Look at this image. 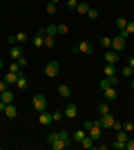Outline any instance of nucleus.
<instances>
[{"label":"nucleus","mask_w":134,"mask_h":150,"mask_svg":"<svg viewBox=\"0 0 134 150\" xmlns=\"http://www.w3.org/2000/svg\"><path fill=\"white\" fill-rule=\"evenodd\" d=\"M47 144H49L51 150H67L69 148V134L65 130H58V132H51L47 137Z\"/></svg>","instance_id":"nucleus-1"},{"label":"nucleus","mask_w":134,"mask_h":150,"mask_svg":"<svg viewBox=\"0 0 134 150\" xmlns=\"http://www.w3.org/2000/svg\"><path fill=\"white\" fill-rule=\"evenodd\" d=\"M83 128H85V132H87V134L94 139V141H101V137H103V128H101V123H98V121H85Z\"/></svg>","instance_id":"nucleus-2"},{"label":"nucleus","mask_w":134,"mask_h":150,"mask_svg":"<svg viewBox=\"0 0 134 150\" xmlns=\"http://www.w3.org/2000/svg\"><path fill=\"white\" fill-rule=\"evenodd\" d=\"M130 139V132H125L121 128V130H116V139H114V144L109 146V148H114V150H123L125 148V141Z\"/></svg>","instance_id":"nucleus-3"},{"label":"nucleus","mask_w":134,"mask_h":150,"mask_svg":"<svg viewBox=\"0 0 134 150\" xmlns=\"http://www.w3.org/2000/svg\"><path fill=\"white\" fill-rule=\"evenodd\" d=\"M47 96H45L43 92H38V94H34V110H38V112H45L47 110Z\"/></svg>","instance_id":"nucleus-4"},{"label":"nucleus","mask_w":134,"mask_h":150,"mask_svg":"<svg viewBox=\"0 0 134 150\" xmlns=\"http://www.w3.org/2000/svg\"><path fill=\"white\" fill-rule=\"evenodd\" d=\"M45 74L49 76V79H56V76L60 74V65H58V61H49V63H47V67H45Z\"/></svg>","instance_id":"nucleus-5"},{"label":"nucleus","mask_w":134,"mask_h":150,"mask_svg":"<svg viewBox=\"0 0 134 150\" xmlns=\"http://www.w3.org/2000/svg\"><path fill=\"white\" fill-rule=\"evenodd\" d=\"M114 117H112V112H107V114H101V119H98V123H101V128L103 130H112L114 128Z\"/></svg>","instance_id":"nucleus-6"},{"label":"nucleus","mask_w":134,"mask_h":150,"mask_svg":"<svg viewBox=\"0 0 134 150\" xmlns=\"http://www.w3.org/2000/svg\"><path fill=\"white\" fill-rule=\"evenodd\" d=\"M103 96H105V101H107V103L116 101V96H119V92H116V85H107V88H103Z\"/></svg>","instance_id":"nucleus-7"},{"label":"nucleus","mask_w":134,"mask_h":150,"mask_svg":"<svg viewBox=\"0 0 134 150\" xmlns=\"http://www.w3.org/2000/svg\"><path fill=\"white\" fill-rule=\"evenodd\" d=\"M74 52H81V54H92V52H94V45L87 43V40H81V43H76Z\"/></svg>","instance_id":"nucleus-8"},{"label":"nucleus","mask_w":134,"mask_h":150,"mask_svg":"<svg viewBox=\"0 0 134 150\" xmlns=\"http://www.w3.org/2000/svg\"><path fill=\"white\" fill-rule=\"evenodd\" d=\"M112 50L121 54V52L125 50V38H123V36H116V38H112Z\"/></svg>","instance_id":"nucleus-9"},{"label":"nucleus","mask_w":134,"mask_h":150,"mask_svg":"<svg viewBox=\"0 0 134 150\" xmlns=\"http://www.w3.org/2000/svg\"><path fill=\"white\" fill-rule=\"evenodd\" d=\"M34 47H45V27L43 29H38V34H36V36H34Z\"/></svg>","instance_id":"nucleus-10"},{"label":"nucleus","mask_w":134,"mask_h":150,"mask_svg":"<svg viewBox=\"0 0 134 150\" xmlns=\"http://www.w3.org/2000/svg\"><path fill=\"white\" fill-rule=\"evenodd\" d=\"M63 114L67 117V119H76V114H78V105H74V103H69V105L63 110Z\"/></svg>","instance_id":"nucleus-11"},{"label":"nucleus","mask_w":134,"mask_h":150,"mask_svg":"<svg viewBox=\"0 0 134 150\" xmlns=\"http://www.w3.org/2000/svg\"><path fill=\"white\" fill-rule=\"evenodd\" d=\"M105 63H112V65H116V63H119V52H114L112 47H109V50L105 52Z\"/></svg>","instance_id":"nucleus-12"},{"label":"nucleus","mask_w":134,"mask_h":150,"mask_svg":"<svg viewBox=\"0 0 134 150\" xmlns=\"http://www.w3.org/2000/svg\"><path fill=\"white\" fill-rule=\"evenodd\" d=\"M5 117H7V119H16V117H18V110H16V105H13V103H7Z\"/></svg>","instance_id":"nucleus-13"},{"label":"nucleus","mask_w":134,"mask_h":150,"mask_svg":"<svg viewBox=\"0 0 134 150\" xmlns=\"http://www.w3.org/2000/svg\"><path fill=\"white\" fill-rule=\"evenodd\" d=\"M85 137H87V132H85V128H76V130H74V134H72V139H74L76 144H81V141H83Z\"/></svg>","instance_id":"nucleus-14"},{"label":"nucleus","mask_w":134,"mask_h":150,"mask_svg":"<svg viewBox=\"0 0 134 150\" xmlns=\"http://www.w3.org/2000/svg\"><path fill=\"white\" fill-rule=\"evenodd\" d=\"M11 61H18V58H22V47L20 45H11Z\"/></svg>","instance_id":"nucleus-15"},{"label":"nucleus","mask_w":134,"mask_h":150,"mask_svg":"<svg viewBox=\"0 0 134 150\" xmlns=\"http://www.w3.org/2000/svg\"><path fill=\"white\" fill-rule=\"evenodd\" d=\"M38 121H40V125H49L51 121V112H47V110H45V112H40V117H38Z\"/></svg>","instance_id":"nucleus-16"},{"label":"nucleus","mask_w":134,"mask_h":150,"mask_svg":"<svg viewBox=\"0 0 134 150\" xmlns=\"http://www.w3.org/2000/svg\"><path fill=\"white\" fill-rule=\"evenodd\" d=\"M5 81L9 83V88H11V85H16V81H18V74L9 69V72H7V74H5Z\"/></svg>","instance_id":"nucleus-17"},{"label":"nucleus","mask_w":134,"mask_h":150,"mask_svg":"<svg viewBox=\"0 0 134 150\" xmlns=\"http://www.w3.org/2000/svg\"><path fill=\"white\" fill-rule=\"evenodd\" d=\"M58 96H63V99H69L72 96V90H69V85H60V88H58Z\"/></svg>","instance_id":"nucleus-18"},{"label":"nucleus","mask_w":134,"mask_h":150,"mask_svg":"<svg viewBox=\"0 0 134 150\" xmlns=\"http://www.w3.org/2000/svg\"><path fill=\"white\" fill-rule=\"evenodd\" d=\"M103 74H105V76H116V65H112V63H105Z\"/></svg>","instance_id":"nucleus-19"},{"label":"nucleus","mask_w":134,"mask_h":150,"mask_svg":"<svg viewBox=\"0 0 134 150\" xmlns=\"http://www.w3.org/2000/svg\"><path fill=\"white\" fill-rule=\"evenodd\" d=\"M0 101H5V103H13V92H11V90L0 92Z\"/></svg>","instance_id":"nucleus-20"},{"label":"nucleus","mask_w":134,"mask_h":150,"mask_svg":"<svg viewBox=\"0 0 134 150\" xmlns=\"http://www.w3.org/2000/svg\"><path fill=\"white\" fill-rule=\"evenodd\" d=\"M16 88H18V90H27V76L22 74V72L18 74V81H16Z\"/></svg>","instance_id":"nucleus-21"},{"label":"nucleus","mask_w":134,"mask_h":150,"mask_svg":"<svg viewBox=\"0 0 134 150\" xmlns=\"http://www.w3.org/2000/svg\"><path fill=\"white\" fill-rule=\"evenodd\" d=\"M132 34H134V20H128V27L121 31V36H123V38H128V36H132Z\"/></svg>","instance_id":"nucleus-22"},{"label":"nucleus","mask_w":134,"mask_h":150,"mask_svg":"<svg viewBox=\"0 0 134 150\" xmlns=\"http://www.w3.org/2000/svg\"><path fill=\"white\" fill-rule=\"evenodd\" d=\"M76 11H78V13H85V16H87V11H89V5L85 2V0H78V5H76Z\"/></svg>","instance_id":"nucleus-23"},{"label":"nucleus","mask_w":134,"mask_h":150,"mask_svg":"<svg viewBox=\"0 0 134 150\" xmlns=\"http://www.w3.org/2000/svg\"><path fill=\"white\" fill-rule=\"evenodd\" d=\"M81 146H83V148H96V141H94V139H92V137L87 134V137H85L83 141H81Z\"/></svg>","instance_id":"nucleus-24"},{"label":"nucleus","mask_w":134,"mask_h":150,"mask_svg":"<svg viewBox=\"0 0 134 150\" xmlns=\"http://www.w3.org/2000/svg\"><path fill=\"white\" fill-rule=\"evenodd\" d=\"M27 40H29V34H25V31H18V34H16V43H27Z\"/></svg>","instance_id":"nucleus-25"},{"label":"nucleus","mask_w":134,"mask_h":150,"mask_svg":"<svg viewBox=\"0 0 134 150\" xmlns=\"http://www.w3.org/2000/svg\"><path fill=\"white\" fill-rule=\"evenodd\" d=\"M54 45H56V40H54V36H47V34H45V47H54Z\"/></svg>","instance_id":"nucleus-26"},{"label":"nucleus","mask_w":134,"mask_h":150,"mask_svg":"<svg viewBox=\"0 0 134 150\" xmlns=\"http://www.w3.org/2000/svg\"><path fill=\"white\" fill-rule=\"evenodd\" d=\"M116 27H119V29H125V27H128V18H116Z\"/></svg>","instance_id":"nucleus-27"},{"label":"nucleus","mask_w":134,"mask_h":150,"mask_svg":"<svg viewBox=\"0 0 134 150\" xmlns=\"http://www.w3.org/2000/svg\"><path fill=\"white\" fill-rule=\"evenodd\" d=\"M45 34H47V36H54V34H58V27H56V25L45 27Z\"/></svg>","instance_id":"nucleus-28"},{"label":"nucleus","mask_w":134,"mask_h":150,"mask_svg":"<svg viewBox=\"0 0 134 150\" xmlns=\"http://www.w3.org/2000/svg\"><path fill=\"white\" fill-rule=\"evenodd\" d=\"M58 11V5H54V2H49V5H47V13H49V16H54V13Z\"/></svg>","instance_id":"nucleus-29"},{"label":"nucleus","mask_w":134,"mask_h":150,"mask_svg":"<svg viewBox=\"0 0 134 150\" xmlns=\"http://www.w3.org/2000/svg\"><path fill=\"white\" fill-rule=\"evenodd\" d=\"M123 130L125 132H134V121H125V123H123Z\"/></svg>","instance_id":"nucleus-30"},{"label":"nucleus","mask_w":134,"mask_h":150,"mask_svg":"<svg viewBox=\"0 0 134 150\" xmlns=\"http://www.w3.org/2000/svg\"><path fill=\"white\" fill-rule=\"evenodd\" d=\"M63 117H65V114L60 112V110H54V112H51V119H54V121H60Z\"/></svg>","instance_id":"nucleus-31"},{"label":"nucleus","mask_w":134,"mask_h":150,"mask_svg":"<svg viewBox=\"0 0 134 150\" xmlns=\"http://www.w3.org/2000/svg\"><path fill=\"white\" fill-rule=\"evenodd\" d=\"M101 43H103V47H107V50H109V47H112V38H109V36H103Z\"/></svg>","instance_id":"nucleus-32"},{"label":"nucleus","mask_w":134,"mask_h":150,"mask_svg":"<svg viewBox=\"0 0 134 150\" xmlns=\"http://www.w3.org/2000/svg\"><path fill=\"white\" fill-rule=\"evenodd\" d=\"M109 112V105L107 103H101V105H98V114H107Z\"/></svg>","instance_id":"nucleus-33"},{"label":"nucleus","mask_w":134,"mask_h":150,"mask_svg":"<svg viewBox=\"0 0 134 150\" xmlns=\"http://www.w3.org/2000/svg\"><path fill=\"white\" fill-rule=\"evenodd\" d=\"M121 74H123V76H132V67H130V65L121 67Z\"/></svg>","instance_id":"nucleus-34"},{"label":"nucleus","mask_w":134,"mask_h":150,"mask_svg":"<svg viewBox=\"0 0 134 150\" xmlns=\"http://www.w3.org/2000/svg\"><path fill=\"white\" fill-rule=\"evenodd\" d=\"M87 18H98V9H92V7H89V11H87Z\"/></svg>","instance_id":"nucleus-35"},{"label":"nucleus","mask_w":134,"mask_h":150,"mask_svg":"<svg viewBox=\"0 0 134 150\" xmlns=\"http://www.w3.org/2000/svg\"><path fill=\"white\" fill-rule=\"evenodd\" d=\"M125 150H134V139H132V137L125 141Z\"/></svg>","instance_id":"nucleus-36"},{"label":"nucleus","mask_w":134,"mask_h":150,"mask_svg":"<svg viewBox=\"0 0 134 150\" xmlns=\"http://www.w3.org/2000/svg\"><path fill=\"white\" fill-rule=\"evenodd\" d=\"M5 90H9V83L2 79V81H0V92H5Z\"/></svg>","instance_id":"nucleus-37"},{"label":"nucleus","mask_w":134,"mask_h":150,"mask_svg":"<svg viewBox=\"0 0 134 150\" xmlns=\"http://www.w3.org/2000/svg\"><path fill=\"white\" fill-rule=\"evenodd\" d=\"M56 27H58V34H67V25L60 23V25H56Z\"/></svg>","instance_id":"nucleus-38"},{"label":"nucleus","mask_w":134,"mask_h":150,"mask_svg":"<svg viewBox=\"0 0 134 150\" xmlns=\"http://www.w3.org/2000/svg\"><path fill=\"white\" fill-rule=\"evenodd\" d=\"M76 5H78V0H67V7H69V9H76Z\"/></svg>","instance_id":"nucleus-39"},{"label":"nucleus","mask_w":134,"mask_h":150,"mask_svg":"<svg viewBox=\"0 0 134 150\" xmlns=\"http://www.w3.org/2000/svg\"><path fill=\"white\" fill-rule=\"evenodd\" d=\"M7 43H9V45H18V43H16V36H7Z\"/></svg>","instance_id":"nucleus-40"},{"label":"nucleus","mask_w":134,"mask_h":150,"mask_svg":"<svg viewBox=\"0 0 134 150\" xmlns=\"http://www.w3.org/2000/svg\"><path fill=\"white\" fill-rule=\"evenodd\" d=\"M96 148H98V150H107L109 146H107V144H98V141H96Z\"/></svg>","instance_id":"nucleus-41"},{"label":"nucleus","mask_w":134,"mask_h":150,"mask_svg":"<svg viewBox=\"0 0 134 150\" xmlns=\"http://www.w3.org/2000/svg\"><path fill=\"white\" fill-rule=\"evenodd\" d=\"M5 108H7V103H5V101H0V112H5Z\"/></svg>","instance_id":"nucleus-42"},{"label":"nucleus","mask_w":134,"mask_h":150,"mask_svg":"<svg viewBox=\"0 0 134 150\" xmlns=\"http://www.w3.org/2000/svg\"><path fill=\"white\" fill-rule=\"evenodd\" d=\"M128 65H130V67H134V56H132V58L128 61Z\"/></svg>","instance_id":"nucleus-43"},{"label":"nucleus","mask_w":134,"mask_h":150,"mask_svg":"<svg viewBox=\"0 0 134 150\" xmlns=\"http://www.w3.org/2000/svg\"><path fill=\"white\" fill-rule=\"evenodd\" d=\"M49 2H54V5H58V2H60V0H49Z\"/></svg>","instance_id":"nucleus-44"},{"label":"nucleus","mask_w":134,"mask_h":150,"mask_svg":"<svg viewBox=\"0 0 134 150\" xmlns=\"http://www.w3.org/2000/svg\"><path fill=\"white\" fill-rule=\"evenodd\" d=\"M0 69H2V58H0Z\"/></svg>","instance_id":"nucleus-45"},{"label":"nucleus","mask_w":134,"mask_h":150,"mask_svg":"<svg viewBox=\"0 0 134 150\" xmlns=\"http://www.w3.org/2000/svg\"><path fill=\"white\" fill-rule=\"evenodd\" d=\"M132 90H134V81H132Z\"/></svg>","instance_id":"nucleus-46"},{"label":"nucleus","mask_w":134,"mask_h":150,"mask_svg":"<svg viewBox=\"0 0 134 150\" xmlns=\"http://www.w3.org/2000/svg\"><path fill=\"white\" fill-rule=\"evenodd\" d=\"M0 81H2V74H0Z\"/></svg>","instance_id":"nucleus-47"},{"label":"nucleus","mask_w":134,"mask_h":150,"mask_svg":"<svg viewBox=\"0 0 134 150\" xmlns=\"http://www.w3.org/2000/svg\"><path fill=\"white\" fill-rule=\"evenodd\" d=\"M0 56H2V52H0Z\"/></svg>","instance_id":"nucleus-48"}]
</instances>
